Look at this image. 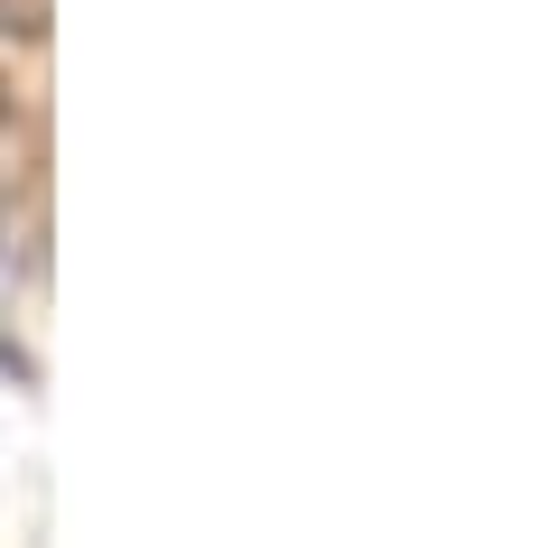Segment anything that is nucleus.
Instances as JSON below:
<instances>
[]
</instances>
